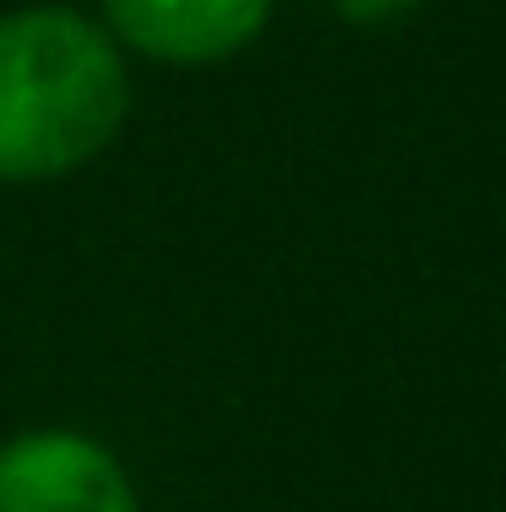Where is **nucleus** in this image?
Segmentation results:
<instances>
[{
  "label": "nucleus",
  "instance_id": "obj_4",
  "mask_svg": "<svg viewBox=\"0 0 506 512\" xmlns=\"http://www.w3.org/2000/svg\"><path fill=\"white\" fill-rule=\"evenodd\" d=\"M423 0H334V12L346 18V24H393V18H405V12H417Z\"/></svg>",
  "mask_w": 506,
  "mask_h": 512
},
{
  "label": "nucleus",
  "instance_id": "obj_3",
  "mask_svg": "<svg viewBox=\"0 0 506 512\" xmlns=\"http://www.w3.org/2000/svg\"><path fill=\"white\" fill-rule=\"evenodd\" d=\"M108 36L161 66H215L245 54L274 0H102Z\"/></svg>",
  "mask_w": 506,
  "mask_h": 512
},
{
  "label": "nucleus",
  "instance_id": "obj_1",
  "mask_svg": "<svg viewBox=\"0 0 506 512\" xmlns=\"http://www.w3.org/2000/svg\"><path fill=\"white\" fill-rule=\"evenodd\" d=\"M120 42L72 6L0 18V185H48L90 167L126 126Z\"/></svg>",
  "mask_w": 506,
  "mask_h": 512
},
{
  "label": "nucleus",
  "instance_id": "obj_2",
  "mask_svg": "<svg viewBox=\"0 0 506 512\" xmlns=\"http://www.w3.org/2000/svg\"><path fill=\"white\" fill-rule=\"evenodd\" d=\"M0 512H143L114 447L84 429H24L0 441Z\"/></svg>",
  "mask_w": 506,
  "mask_h": 512
}]
</instances>
